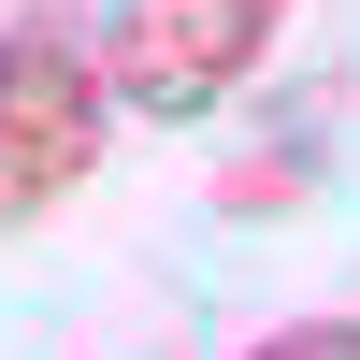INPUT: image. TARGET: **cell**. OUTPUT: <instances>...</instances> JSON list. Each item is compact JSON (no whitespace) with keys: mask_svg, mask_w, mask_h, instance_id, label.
<instances>
[{"mask_svg":"<svg viewBox=\"0 0 360 360\" xmlns=\"http://www.w3.org/2000/svg\"><path fill=\"white\" fill-rule=\"evenodd\" d=\"M101 130H115L101 29H86V15L0 29V231H44L58 202L101 173Z\"/></svg>","mask_w":360,"mask_h":360,"instance_id":"1","label":"cell"},{"mask_svg":"<svg viewBox=\"0 0 360 360\" xmlns=\"http://www.w3.org/2000/svg\"><path fill=\"white\" fill-rule=\"evenodd\" d=\"M274 29H288V0H115L101 15V72H115L130 115L188 130V115H217L274 58Z\"/></svg>","mask_w":360,"mask_h":360,"instance_id":"2","label":"cell"},{"mask_svg":"<svg viewBox=\"0 0 360 360\" xmlns=\"http://www.w3.org/2000/svg\"><path fill=\"white\" fill-rule=\"evenodd\" d=\"M245 360H360V317H288V332H259Z\"/></svg>","mask_w":360,"mask_h":360,"instance_id":"3","label":"cell"}]
</instances>
